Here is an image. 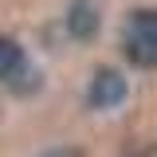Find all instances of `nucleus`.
<instances>
[{"instance_id":"20e7f679","label":"nucleus","mask_w":157,"mask_h":157,"mask_svg":"<svg viewBox=\"0 0 157 157\" xmlns=\"http://www.w3.org/2000/svg\"><path fill=\"white\" fill-rule=\"evenodd\" d=\"M24 47H20L16 39H8V36H0V78H16L24 75Z\"/></svg>"},{"instance_id":"39448f33","label":"nucleus","mask_w":157,"mask_h":157,"mask_svg":"<svg viewBox=\"0 0 157 157\" xmlns=\"http://www.w3.org/2000/svg\"><path fill=\"white\" fill-rule=\"evenodd\" d=\"M43 157H78L75 149H51V153H43Z\"/></svg>"},{"instance_id":"f03ea898","label":"nucleus","mask_w":157,"mask_h":157,"mask_svg":"<svg viewBox=\"0 0 157 157\" xmlns=\"http://www.w3.org/2000/svg\"><path fill=\"white\" fill-rule=\"evenodd\" d=\"M126 94H130L126 75H118L114 67H102V71L90 78V86H86V102H90V110H114L118 102H126Z\"/></svg>"},{"instance_id":"f257e3e1","label":"nucleus","mask_w":157,"mask_h":157,"mask_svg":"<svg viewBox=\"0 0 157 157\" xmlns=\"http://www.w3.org/2000/svg\"><path fill=\"white\" fill-rule=\"evenodd\" d=\"M126 55L137 67H157V8H137L130 16Z\"/></svg>"},{"instance_id":"7ed1b4c3","label":"nucleus","mask_w":157,"mask_h":157,"mask_svg":"<svg viewBox=\"0 0 157 157\" xmlns=\"http://www.w3.org/2000/svg\"><path fill=\"white\" fill-rule=\"evenodd\" d=\"M67 32L75 39H94L98 36V8L90 0H71V8H67Z\"/></svg>"}]
</instances>
